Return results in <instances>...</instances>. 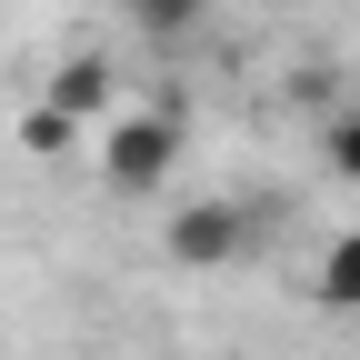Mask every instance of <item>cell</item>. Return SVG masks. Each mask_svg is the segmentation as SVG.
Returning <instances> with one entry per match:
<instances>
[{"instance_id": "obj_7", "label": "cell", "mask_w": 360, "mask_h": 360, "mask_svg": "<svg viewBox=\"0 0 360 360\" xmlns=\"http://www.w3.org/2000/svg\"><path fill=\"white\" fill-rule=\"evenodd\" d=\"M330 170H340V180H360V101L330 120Z\"/></svg>"}, {"instance_id": "obj_1", "label": "cell", "mask_w": 360, "mask_h": 360, "mask_svg": "<svg viewBox=\"0 0 360 360\" xmlns=\"http://www.w3.org/2000/svg\"><path fill=\"white\" fill-rule=\"evenodd\" d=\"M180 141H191V130H180V110H120V120H101V180L120 200H150L160 180L180 170Z\"/></svg>"}, {"instance_id": "obj_2", "label": "cell", "mask_w": 360, "mask_h": 360, "mask_svg": "<svg viewBox=\"0 0 360 360\" xmlns=\"http://www.w3.org/2000/svg\"><path fill=\"white\" fill-rule=\"evenodd\" d=\"M160 250H170L180 270H231V260L250 250V210H240V200H180V210L160 220Z\"/></svg>"}, {"instance_id": "obj_6", "label": "cell", "mask_w": 360, "mask_h": 360, "mask_svg": "<svg viewBox=\"0 0 360 360\" xmlns=\"http://www.w3.org/2000/svg\"><path fill=\"white\" fill-rule=\"evenodd\" d=\"M20 150H30V160H70V150H80V120L51 110V101H30V110H20Z\"/></svg>"}, {"instance_id": "obj_5", "label": "cell", "mask_w": 360, "mask_h": 360, "mask_svg": "<svg viewBox=\"0 0 360 360\" xmlns=\"http://www.w3.org/2000/svg\"><path fill=\"white\" fill-rule=\"evenodd\" d=\"M200 20H210V0H130V30L160 40V51H170V40H191Z\"/></svg>"}, {"instance_id": "obj_4", "label": "cell", "mask_w": 360, "mask_h": 360, "mask_svg": "<svg viewBox=\"0 0 360 360\" xmlns=\"http://www.w3.org/2000/svg\"><path fill=\"white\" fill-rule=\"evenodd\" d=\"M310 290H321L330 310H360V231H340L321 250V270H310Z\"/></svg>"}, {"instance_id": "obj_3", "label": "cell", "mask_w": 360, "mask_h": 360, "mask_svg": "<svg viewBox=\"0 0 360 360\" xmlns=\"http://www.w3.org/2000/svg\"><path fill=\"white\" fill-rule=\"evenodd\" d=\"M40 101L70 110L80 130H101V120H120V60H110V51H70L51 80H40Z\"/></svg>"}]
</instances>
